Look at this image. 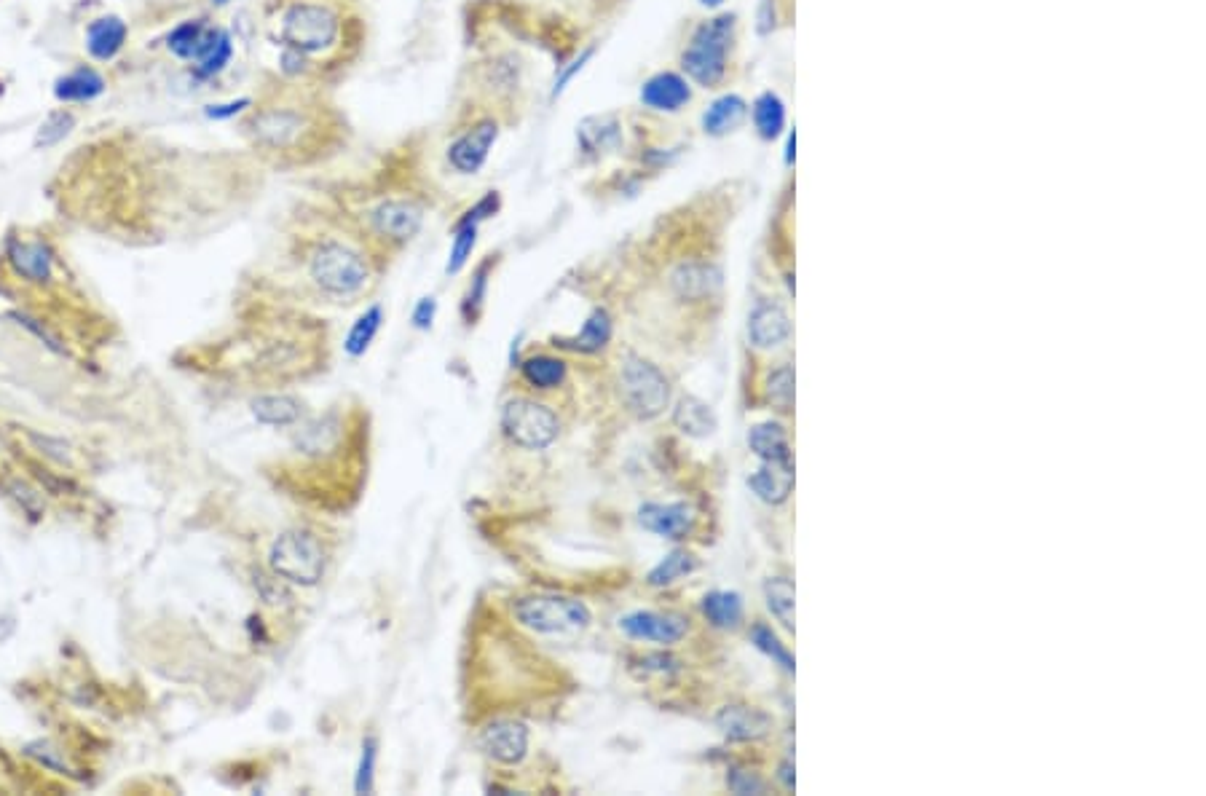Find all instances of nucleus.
<instances>
[{
    "instance_id": "nucleus-1",
    "label": "nucleus",
    "mask_w": 1206,
    "mask_h": 796,
    "mask_svg": "<svg viewBox=\"0 0 1206 796\" xmlns=\"http://www.w3.org/2000/svg\"><path fill=\"white\" fill-rule=\"evenodd\" d=\"M735 38V17L721 14L697 27L681 54V70L703 89H716L727 76V54Z\"/></svg>"
},
{
    "instance_id": "nucleus-2",
    "label": "nucleus",
    "mask_w": 1206,
    "mask_h": 796,
    "mask_svg": "<svg viewBox=\"0 0 1206 796\" xmlns=\"http://www.w3.org/2000/svg\"><path fill=\"white\" fill-rule=\"evenodd\" d=\"M512 614L526 630L550 638L579 636L593 620L590 609L569 595H528L515 601Z\"/></svg>"
},
{
    "instance_id": "nucleus-3",
    "label": "nucleus",
    "mask_w": 1206,
    "mask_h": 796,
    "mask_svg": "<svg viewBox=\"0 0 1206 796\" xmlns=\"http://www.w3.org/2000/svg\"><path fill=\"white\" fill-rule=\"evenodd\" d=\"M309 277L322 293L333 295V298H352L365 290L370 269L368 260L357 250H352L349 244L327 239L311 252Z\"/></svg>"
},
{
    "instance_id": "nucleus-4",
    "label": "nucleus",
    "mask_w": 1206,
    "mask_h": 796,
    "mask_svg": "<svg viewBox=\"0 0 1206 796\" xmlns=\"http://www.w3.org/2000/svg\"><path fill=\"white\" fill-rule=\"evenodd\" d=\"M282 38L298 57H314L341 41V17L327 3H295L282 19Z\"/></svg>"
},
{
    "instance_id": "nucleus-5",
    "label": "nucleus",
    "mask_w": 1206,
    "mask_h": 796,
    "mask_svg": "<svg viewBox=\"0 0 1206 796\" xmlns=\"http://www.w3.org/2000/svg\"><path fill=\"white\" fill-rule=\"evenodd\" d=\"M268 566L285 582L311 587L325 574V550L314 534L293 528V531L279 534L277 542L271 545Z\"/></svg>"
},
{
    "instance_id": "nucleus-6",
    "label": "nucleus",
    "mask_w": 1206,
    "mask_h": 796,
    "mask_svg": "<svg viewBox=\"0 0 1206 796\" xmlns=\"http://www.w3.org/2000/svg\"><path fill=\"white\" fill-rule=\"evenodd\" d=\"M502 429L512 443L528 451H542L558 440L561 424L545 403L528 397H515L502 408Z\"/></svg>"
},
{
    "instance_id": "nucleus-7",
    "label": "nucleus",
    "mask_w": 1206,
    "mask_h": 796,
    "mask_svg": "<svg viewBox=\"0 0 1206 796\" xmlns=\"http://www.w3.org/2000/svg\"><path fill=\"white\" fill-rule=\"evenodd\" d=\"M622 394L638 419H654L668 408L670 386L662 370L644 357L630 354L622 362Z\"/></svg>"
},
{
    "instance_id": "nucleus-8",
    "label": "nucleus",
    "mask_w": 1206,
    "mask_h": 796,
    "mask_svg": "<svg viewBox=\"0 0 1206 796\" xmlns=\"http://www.w3.org/2000/svg\"><path fill=\"white\" fill-rule=\"evenodd\" d=\"M496 140H499V121L491 116L478 118L475 124L456 135V140L445 151V159L456 175H478L480 169L486 167Z\"/></svg>"
},
{
    "instance_id": "nucleus-9",
    "label": "nucleus",
    "mask_w": 1206,
    "mask_h": 796,
    "mask_svg": "<svg viewBox=\"0 0 1206 796\" xmlns=\"http://www.w3.org/2000/svg\"><path fill=\"white\" fill-rule=\"evenodd\" d=\"M370 226L386 242L405 244L424 226V210L411 199H384L370 210Z\"/></svg>"
},
{
    "instance_id": "nucleus-10",
    "label": "nucleus",
    "mask_w": 1206,
    "mask_h": 796,
    "mask_svg": "<svg viewBox=\"0 0 1206 796\" xmlns=\"http://www.w3.org/2000/svg\"><path fill=\"white\" fill-rule=\"evenodd\" d=\"M620 630L633 641H652V644L660 646H673L687 636L689 625L679 614L633 612L622 617Z\"/></svg>"
},
{
    "instance_id": "nucleus-11",
    "label": "nucleus",
    "mask_w": 1206,
    "mask_h": 796,
    "mask_svg": "<svg viewBox=\"0 0 1206 796\" xmlns=\"http://www.w3.org/2000/svg\"><path fill=\"white\" fill-rule=\"evenodd\" d=\"M480 751L496 764H520L528 754V729L512 719L494 721L480 732Z\"/></svg>"
},
{
    "instance_id": "nucleus-12",
    "label": "nucleus",
    "mask_w": 1206,
    "mask_h": 796,
    "mask_svg": "<svg viewBox=\"0 0 1206 796\" xmlns=\"http://www.w3.org/2000/svg\"><path fill=\"white\" fill-rule=\"evenodd\" d=\"M638 523L662 539H684L695 528V512L684 502H649L638 510Z\"/></svg>"
},
{
    "instance_id": "nucleus-13",
    "label": "nucleus",
    "mask_w": 1206,
    "mask_h": 796,
    "mask_svg": "<svg viewBox=\"0 0 1206 796\" xmlns=\"http://www.w3.org/2000/svg\"><path fill=\"white\" fill-rule=\"evenodd\" d=\"M689 100H692L689 81L679 73H670V70L654 73L641 86V105L649 110H657V113H679Z\"/></svg>"
},
{
    "instance_id": "nucleus-14",
    "label": "nucleus",
    "mask_w": 1206,
    "mask_h": 796,
    "mask_svg": "<svg viewBox=\"0 0 1206 796\" xmlns=\"http://www.w3.org/2000/svg\"><path fill=\"white\" fill-rule=\"evenodd\" d=\"M670 287L684 301H703L721 287V271L713 263H703V260L679 263L670 274Z\"/></svg>"
},
{
    "instance_id": "nucleus-15",
    "label": "nucleus",
    "mask_w": 1206,
    "mask_h": 796,
    "mask_svg": "<svg viewBox=\"0 0 1206 796\" xmlns=\"http://www.w3.org/2000/svg\"><path fill=\"white\" fill-rule=\"evenodd\" d=\"M791 336V322L788 314L780 309L778 303L759 301L748 317V338L756 349H775L786 338Z\"/></svg>"
},
{
    "instance_id": "nucleus-16",
    "label": "nucleus",
    "mask_w": 1206,
    "mask_h": 796,
    "mask_svg": "<svg viewBox=\"0 0 1206 796\" xmlns=\"http://www.w3.org/2000/svg\"><path fill=\"white\" fill-rule=\"evenodd\" d=\"M306 118L298 110H266L255 118V135L263 145L282 151L287 145H293L301 140Z\"/></svg>"
},
{
    "instance_id": "nucleus-17",
    "label": "nucleus",
    "mask_w": 1206,
    "mask_h": 796,
    "mask_svg": "<svg viewBox=\"0 0 1206 796\" xmlns=\"http://www.w3.org/2000/svg\"><path fill=\"white\" fill-rule=\"evenodd\" d=\"M716 727L721 729V735L729 740H737V743H746V740H759L764 738L767 732L772 729V719L767 716V713H762L759 708H748V705H727V708H721L719 716H716Z\"/></svg>"
},
{
    "instance_id": "nucleus-18",
    "label": "nucleus",
    "mask_w": 1206,
    "mask_h": 796,
    "mask_svg": "<svg viewBox=\"0 0 1206 796\" xmlns=\"http://www.w3.org/2000/svg\"><path fill=\"white\" fill-rule=\"evenodd\" d=\"M748 488L764 504L786 502L791 488H794V464H791V459L762 461V467L748 478Z\"/></svg>"
},
{
    "instance_id": "nucleus-19",
    "label": "nucleus",
    "mask_w": 1206,
    "mask_h": 796,
    "mask_svg": "<svg viewBox=\"0 0 1206 796\" xmlns=\"http://www.w3.org/2000/svg\"><path fill=\"white\" fill-rule=\"evenodd\" d=\"M746 113L748 105L740 94H724L719 100H713L703 113V132L711 137L729 135L732 129L743 124Z\"/></svg>"
},
{
    "instance_id": "nucleus-20",
    "label": "nucleus",
    "mask_w": 1206,
    "mask_h": 796,
    "mask_svg": "<svg viewBox=\"0 0 1206 796\" xmlns=\"http://www.w3.org/2000/svg\"><path fill=\"white\" fill-rule=\"evenodd\" d=\"M341 432H344V421L338 419V416H333V413H327V416H319V419L309 421V424L295 435V445H298L303 453L322 456V453L333 451L335 445H338Z\"/></svg>"
},
{
    "instance_id": "nucleus-21",
    "label": "nucleus",
    "mask_w": 1206,
    "mask_h": 796,
    "mask_svg": "<svg viewBox=\"0 0 1206 796\" xmlns=\"http://www.w3.org/2000/svg\"><path fill=\"white\" fill-rule=\"evenodd\" d=\"M673 424L689 437H708L716 432L719 419H716L711 405L689 394V397H681L676 408H673Z\"/></svg>"
},
{
    "instance_id": "nucleus-22",
    "label": "nucleus",
    "mask_w": 1206,
    "mask_h": 796,
    "mask_svg": "<svg viewBox=\"0 0 1206 796\" xmlns=\"http://www.w3.org/2000/svg\"><path fill=\"white\" fill-rule=\"evenodd\" d=\"M9 258L14 269L30 282H46L51 277V255L41 242H11Z\"/></svg>"
},
{
    "instance_id": "nucleus-23",
    "label": "nucleus",
    "mask_w": 1206,
    "mask_h": 796,
    "mask_svg": "<svg viewBox=\"0 0 1206 796\" xmlns=\"http://www.w3.org/2000/svg\"><path fill=\"white\" fill-rule=\"evenodd\" d=\"M609 341H612V317H609L606 309H595L577 336L569 338V341H561V346L579 354H595L601 352Z\"/></svg>"
},
{
    "instance_id": "nucleus-24",
    "label": "nucleus",
    "mask_w": 1206,
    "mask_h": 796,
    "mask_svg": "<svg viewBox=\"0 0 1206 796\" xmlns=\"http://www.w3.org/2000/svg\"><path fill=\"white\" fill-rule=\"evenodd\" d=\"M703 614L705 620L716 625V628H737L743 622V598L740 593L732 590H713L703 598Z\"/></svg>"
},
{
    "instance_id": "nucleus-25",
    "label": "nucleus",
    "mask_w": 1206,
    "mask_h": 796,
    "mask_svg": "<svg viewBox=\"0 0 1206 796\" xmlns=\"http://www.w3.org/2000/svg\"><path fill=\"white\" fill-rule=\"evenodd\" d=\"M252 413L260 424H271V427H287L301 419L303 405L295 397L287 394H268V397H258L252 403Z\"/></svg>"
},
{
    "instance_id": "nucleus-26",
    "label": "nucleus",
    "mask_w": 1206,
    "mask_h": 796,
    "mask_svg": "<svg viewBox=\"0 0 1206 796\" xmlns=\"http://www.w3.org/2000/svg\"><path fill=\"white\" fill-rule=\"evenodd\" d=\"M748 445H751V451H754L762 461L791 459V448H788L786 432H783L780 424H772V421L756 424V427L748 432Z\"/></svg>"
},
{
    "instance_id": "nucleus-27",
    "label": "nucleus",
    "mask_w": 1206,
    "mask_h": 796,
    "mask_svg": "<svg viewBox=\"0 0 1206 796\" xmlns=\"http://www.w3.org/2000/svg\"><path fill=\"white\" fill-rule=\"evenodd\" d=\"M751 113H754V126L756 132H759V137H762V140H778L783 126H786V108H783L778 94H759L754 100Z\"/></svg>"
},
{
    "instance_id": "nucleus-28",
    "label": "nucleus",
    "mask_w": 1206,
    "mask_h": 796,
    "mask_svg": "<svg viewBox=\"0 0 1206 796\" xmlns=\"http://www.w3.org/2000/svg\"><path fill=\"white\" fill-rule=\"evenodd\" d=\"M124 38H126V25L121 22L118 17H105V19H97L92 27H89V51H92L97 59H110L116 57L118 49L124 46Z\"/></svg>"
},
{
    "instance_id": "nucleus-29",
    "label": "nucleus",
    "mask_w": 1206,
    "mask_h": 796,
    "mask_svg": "<svg viewBox=\"0 0 1206 796\" xmlns=\"http://www.w3.org/2000/svg\"><path fill=\"white\" fill-rule=\"evenodd\" d=\"M520 373L536 389H555L566 381V362L550 357V354H536V357L523 360Z\"/></svg>"
},
{
    "instance_id": "nucleus-30",
    "label": "nucleus",
    "mask_w": 1206,
    "mask_h": 796,
    "mask_svg": "<svg viewBox=\"0 0 1206 796\" xmlns=\"http://www.w3.org/2000/svg\"><path fill=\"white\" fill-rule=\"evenodd\" d=\"M764 601L780 625L794 630V585L786 577H772L764 582Z\"/></svg>"
},
{
    "instance_id": "nucleus-31",
    "label": "nucleus",
    "mask_w": 1206,
    "mask_h": 796,
    "mask_svg": "<svg viewBox=\"0 0 1206 796\" xmlns=\"http://www.w3.org/2000/svg\"><path fill=\"white\" fill-rule=\"evenodd\" d=\"M381 322H384V309L381 306H370L365 314H360L352 330H349V336H346V352L352 357H360V354L368 352V346L373 344V338L381 330Z\"/></svg>"
},
{
    "instance_id": "nucleus-32",
    "label": "nucleus",
    "mask_w": 1206,
    "mask_h": 796,
    "mask_svg": "<svg viewBox=\"0 0 1206 796\" xmlns=\"http://www.w3.org/2000/svg\"><path fill=\"white\" fill-rule=\"evenodd\" d=\"M577 135L585 151H609L620 140V129L612 118H587L579 126Z\"/></svg>"
},
{
    "instance_id": "nucleus-33",
    "label": "nucleus",
    "mask_w": 1206,
    "mask_h": 796,
    "mask_svg": "<svg viewBox=\"0 0 1206 796\" xmlns=\"http://www.w3.org/2000/svg\"><path fill=\"white\" fill-rule=\"evenodd\" d=\"M102 78L94 73V70H78V73H70V76L59 78L57 81V89H54V94H57L59 100H92V97H97V94L102 92Z\"/></svg>"
},
{
    "instance_id": "nucleus-34",
    "label": "nucleus",
    "mask_w": 1206,
    "mask_h": 796,
    "mask_svg": "<svg viewBox=\"0 0 1206 796\" xmlns=\"http://www.w3.org/2000/svg\"><path fill=\"white\" fill-rule=\"evenodd\" d=\"M695 569H697L695 555L687 553V550H673V553L665 555V558H662V561L657 563L652 571H649V585H654V587L670 585V582H676V579L692 574Z\"/></svg>"
},
{
    "instance_id": "nucleus-35",
    "label": "nucleus",
    "mask_w": 1206,
    "mask_h": 796,
    "mask_svg": "<svg viewBox=\"0 0 1206 796\" xmlns=\"http://www.w3.org/2000/svg\"><path fill=\"white\" fill-rule=\"evenodd\" d=\"M478 231L480 226H453V244L448 263H445V274H459L467 266V260L472 258L475 244H478Z\"/></svg>"
},
{
    "instance_id": "nucleus-36",
    "label": "nucleus",
    "mask_w": 1206,
    "mask_h": 796,
    "mask_svg": "<svg viewBox=\"0 0 1206 796\" xmlns=\"http://www.w3.org/2000/svg\"><path fill=\"white\" fill-rule=\"evenodd\" d=\"M751 641H754V646L759 652H764L767 657H772V660L778 662L783 671L794 673V657H791V652H788L786 646L780 644V638L775 636L767 625H756V628L751 630Z\"/></svg>"
},
{
    "instance_id": "nucleus-37",
    "label": "nucleus",
    "mask_w": 1206,
    "mask_h": 796,
    "mask_svg": "<svg viewBox=\"0 0 1206 796\" xmlns=\"http://www.w3.org/2000/svg\"><path fill=\"white\" fill-rule=\"evenodd\" d=\"M494 258L483 260L478 266V271H475V277H472V282H469V290L467 295H464V317L472 319L478 317L480 309H483V301H486V287H488V277H491V269H494Z\"/></svg>"
},
{
    "instance_id": "nucleus-38",
    "label": "nucleus",
    "mask_w": 1206,
    "mask_h": 796,
    "mask_svg": "<svg viewBox=\"0 0 1206 796\" xmlns=\"http://www.w3.org/2000/svg\"><path fill=\"white\" fill-rule=\"evenodd\" d=\"M767 397H770V403H775L780 408V411H788L791 408V403H794V370L788 368H778L775 373L770 376V381H767Z\"/></svg>"
},
{
    "instance_id": "nucleus-39",
    "label": "nucleus",
    "mask_w": 1206,
    "mask_h": 796,
    "mask_svg": "<svg viewBox=\"0 0 1206 796\" xmlns=\"http://www.w3.org/2000/svg\"><path fill=\"white\" fill-rule=\"evenodd\" d=\"M231 38H228V33L223 30L218 38V43L212 46L204 57L199 59V76H218L220 70L226 68L228 59H231Z\"/></svg>"
},
{
    "instance_id": "nucleus-40",
    "label": "nucleus",
    "mask_w": 1206,
    "mask_h": 796,
    "mask_svg": "<svg viewBox=\"0 0 1206 796\" xmlns=\"http://www.w3.org/2000/svg\"><path fill=\"white\" fill-rule=\"evenodd\" d=\"M73 124H76V118H73V113H51L49 121L41 126V132H38V137H35V145L38 148H49V145H57L62 137L73 129Z\"/></svg>"
},
{
    "instance_id": "nucleus-41",
    "label": "nucleus",
    "mask_w": 1206,
    "mask_h": 796,
    "mask_svg": "<svg viewBox=\"0 0 1206 796\" xmlns=\"http://www.w3.org/2000/svg\"><path fill=\"white\" fill-rule=\"evenodd\" d=\"M499 210H502V196L496 191H488L483 199H478V202L472 204V207L456 220V226H480L483 220L494 218Z\"/></svg>"
},
{
    "instance_id": "nucleus-42",
    "label": "nucleus",
    "mask_w": 1206,
    "mask_h": 796,
    "mask_svg": "<svg viewBox=\"0 0 1206 796\" xmlns=\"http://www.w3.org/2000/svg\"><path fill=\"white\" fill-rule=\"evenodd\" d=\"M255 590H258V593L263 595V601L271 606L287 604V601H290V590H287L285 579L277 577V574L271 577L266 571H255Z\"/></svg>"
},
{
    "instance_id": "nucleus-43",
    "label": "nucleus",
    "mask_w": 1206,
    "mask_h": 796,
    "mask_svg": "<svg viewBox=\"0 0 1206 796\" xmlns=\"http://www.w3.org/2000/svg\"><path fill=\"white\" fill-rule=\"evenodd\" d=\"M593 54H595V49H593V46H590V49L582 51L579 57L571 59L566 68H561V73H558V76H555V81H553V89H550V97H553V100H555V97H561V94L566 92V89H569L571 81H574V78H577L579 73H582V70L587 68V62L593 59Z\"/></svg>"
},
{
    "instance_id": "nucleus-44",
    "label": "nucleus",
    "mask_w": 1206,
    "mask_h": 796,
    "mask_svg": "<svg viewBox=\"0 0 1206 796\" xmlns=\"http://www.w3.org/2000/svg\"><path fill=\"white\" fill-rule=\"evenodd\" d=\"M373 767H376V740L368 738L362 746V762L360 772H357V791L368 794L373 791Z\"/></svg>"
},
{
    "instance_id": "nucleus-45",
    "label": "nucleus",
    "mask_w": 1206,
    "mask_h": 796,
    "mask_svg": "<svg viewBox=\"0 0 1206 796\" xmlns=\"http://www.w3.org/2000/svg\"><path fill=\"white\" fill-rule=\"evenodd\" d=\"M727 786L732 788L735 794H764V791H767L764 780L748 770H729Z\"/></svg>"
},
{
    "instance_id": "nucleus-46",
    "label": "nucleus",
    "mask_w": 1206,
    "mask_h": 796,
    "mask_svg": "<svg viewBox=\"0 0 1206 796\" xmlns=\"http://www.w3.org/2000/svg\"><path fill=\"white\" fill-rule=\"evenodd\" d=\"M435 314H437L435 298H421V301L416 303V309H413V325L419 327V330H427V327L432 325Z\"/></svg>"
},
{
    "instance_id": "nucleus-47",
    "label": "nucleus",
    "mask_w": 1206,
    "mask_h": 796,
    "mask_svg": "<svg viewBox=\"0 0 1206 796\" xmlns=\"http://www.w3.org/2000/svg\"><path fill=\"white\" fill-rule=\"evenodd\" d=\"M244 105H250V100H236V102H228V105H218V108L207 110V116H210V118H231V116H236V113H239V110H242Z\"/></svg>"
},
{
    "instance_id": "nucleus-48",
    "label": "nucleus",
    "mask_w": 1206,
    "mask_h": 796,
    "mask_svg": "<svg viewBox=\"0 0 1206 796\" xmlns=\"http://www.w3.org/2000/svg\"><path fill=\"white\" fill-rule=\"evenodd\" d=\"M780 780H783L786 788H794V767H791V762L780 764Z\"/></svg>"
},
{
    "instance_id": "nucleus-49",
    "label": "nucleus",
    "mask_w": 1206,
    "mask_h": 796,
    "mask_svg": "<svg viewBox=\"0 0 1206 796\" xmlns=\"http://www.w3.org/2000/svg\"><path fill=\"white\" fill-rule=\"evenodd\" d=\"M724 0H700V6H705V9H719Z\"/></svg>"
},
{
    "instance_id": "nucleus-50",
    "label": "nucleus",
    "mask_w": 1206,
    "mask_h": 796,
    "mask_svg": "<svg viewBox=\"0 0 1206 796\" xmlns=\"http://www.w3.org/2000/svg\"><path fill=\"white\" fill-rule=\"evenodd\" d=\"M215 3H228V0H215Z\"/></svg>"
}]
</instances>
